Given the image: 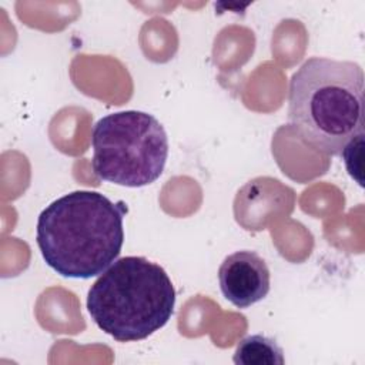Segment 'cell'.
<instances>
[{
	"label": "cell",
	"mask_w": 365,
	"mask_h": 365,
	"mask_svg": "<svg viewBox=\"0 0 365 365\" xmlns=\"http://www.w3.org/2000/svg\"><path fill=\"white\" fill-rule=\"evenodd\" d=\"M127 207L97 191L77 190L47 205L37 220V245L46 264L66 278L103 274L120 255Z\"/></svg>",
	"instance_id": "cell-1"
},
{
	"label": "cell",
	"mask_w": 365,
	"mask_h": 365,
	"mask_svg": "<svg viewBox=\"0 0 365 365\" xmlns=\"http://www.w3.org/2000/svg\"><path fill=\"white\" fill-rule=\"evenodd\" d=\"M288 117L299 138L317 151L339 155L364 134V71L354 61L311 57L292 74Z\"/></svg>",
	"instance_id": "cell-2"
},
{
	"label": "cell",
	"mask_w": 365,
	"mask_h": 365,
	"mask_svg": "<svg viewBox=\"0 0 365 365\" xmlns=\"http://www.w3.org/2000/svg\"><path fill=\"white\" fill-rule=\"evenodd\" d=\"M175 289L163 267L144 257L115 259L90 287L87 311L118 342L141 341L171 318Z\"/></svg>",
	"instance_id": "cell-3"
},
{
	"label": "cell",
	"mask_w": 365,
	"mask_h": 365,
	"mask_svg": "<svg viewBox=\"0 0 365 365\" xmlns=\"http://www.w3.org/2000/svg\"><path fill=\"white\" fill-rule=\"evenodd\" d=\"M91 165L97 177L123 187H144L164 171L168 138L151 114L125 110L101 117L93 128Z\"/></svg>",
	"instance_id": "cell-4"
},
{
	"label": "cell",
	"mask_w": 365,
	"mask_h": 365,
	"mask_svg": "<svg viewBox=\"0 0 365 365\" xmlns=\"http://www.w3.org/2000/svg\"><path fill=\"white\" fill-rule=\"evenodd\" d=\"M222 295L237 308H248L269 292L271 274L262 257L242 250L225 257L218 269Z\"/></svg>",
	"instance_id": "cell-5"
},
{
	"label": "cell",
	"mask_w": 365,
	"mask_h": 365,
	"mask_svg": "<svg viewBox=\"0 0 365 365\" xmlns=\"http://www.w3.org/2000/svg\"><path fill=\"white\" fill-rule=\"evenodd\" d=\"M232 359L237 365H282L285 362L282 348L275 339L262 334L241 339Z\"/></svg>",
	"instance_id": "cell-6"
},
{
	"label": "cell",
	"mask_w": 365,
	"mask_h": 365,
	"mask_svg": "<svg viewBox=\"0 0 365 365\" xmlns=\"http://www.w3.org/2000/svg\"><path fill=\"white\" fill-rule=\"evenodd\" d=\"M362 148H364V134L352 138L342 150L341 155L344 158L346 171L349 175L362 187V167H361V158H362Z\"/></svg>",
	"instance_id": "cell-7"
}]
</instances>
